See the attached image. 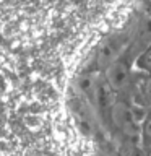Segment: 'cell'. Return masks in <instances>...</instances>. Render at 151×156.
Segmentation results:
<instances>
[{
    "instance_id": "cell-1",
    "label": "cell",
    "mask_w": 151,
    "mask_h": 156,
    "mask_svg": "<svg viewBox=\"0 0 151 156\" xmlns=\"http://www.w3.org/2000/svg\"><path fill=\"white\" fill-rule=\"evenodd\" d=\"M111 124L125 136L127 140L141 138V125L133 119L130 104L125 101H115L111 109Z\"/></svg>"
},
{
    "instance_id": "cell-2",
    "label": "cell",
    "mask_w": 151,
    "mask_h": 156,
    "mask_svg": "<svg viewBox=\"0 0 151 156\" xmlns=\"http://www.w3.org/2000/svg\"><path fill=\"white\" fill-rule=\"evenodd\" d=\"M132 39L125 36H114V37H107L104 42L99 46L96 55V63L97 68L102 72H106L114 62H117L122 57V54L130 49Z\"/></svg>"
},
{
    "instance_id": "cell-3",
    "label": "cell",
    "mask_w": 151,
    "mask_h": 156,
    "mask_svg": "<svg viewBox=\"0 0 151 156\" xmlns=\"http://www.w3.org/2000/svg\"><path fill=\"white\" fill-rule=\"evenodd\" d=\"M114 90L109 85V81L106 80V76H101L99 83H97L96 88V94H94V104H93V109L97 114L101 120H111V109L114 106Z\"/></svg>"
},
{
    "instance_id": "cell-4",
    "label": "cell",
    "mask_w": 151,
    "mask_h": 156,
    "mask_svg": "<svg viewBox=\"0 0 151 156\" xmlns=\"http://www.w3.org/2000/svg\"><path fill=\"white\" fill-rule=\"evenodd\" d=\"M106 80L109 81V85L112 86L114 91H122L128 86L130 78H132V70H130V63L125 58H119L117 62H114L112 65L104 72Z\"/></svg>"
},
{
    "instance_id": "cell-5",
    "label": "cell",
    "mask_w": 151,
    "mask_h": 156,
    "mask_svg": "<svg viewBox=\"0 0 151 156\" xmlns=\"http://www.w3.org/2000/svg\"><path fill=\"white\" fill-rule=\"evenodd\" d=\"M99 80H101V75L96 72H83L75 80V91H76L78 98L88 102L91 107L94 104V94H96V88H97Z\"/></svg>"
},
{
    "instance_id": "cell-6",
    "label": "cell",
    "mask_w": 151,
    "mask_h": 156,
    "mask_svg": "<svg viewBox=\"0 0 151 156\" xmlns=\"http://www.w3.org/2000/svg\"><path fill=\"white\" fill-rule=\"evenodd\" d=\"M151 47V15H143V18L138 21L135 29V36L132 39L130 49L128 51L133 55L138 57L143 51Z\"/></svg>"
},
{
    "instance_id": "cell-7",
    "label": "cell",
    "mask_w": 151,
    "mask_h": 156,
    "mask_svg": "<svg viewBox=\"0 0 151 156\" xmlns=\"http://www.w3.org/2000/svg\"><path fill=\"white\" fill-rule=\"evenodd\" d=\"M120 156H146V153L141 146L135 143V140H128V143L120 148Z\"/></svg>"
},
{
    "instance_id": "cell-8",
    "label": "cell",
    "mask_w": 151,
    "mask_h": 156,
    "mask_svg": "<svg viewBox=\"0 0 151 156\" xmlns=\"http://www.w3.org/2000/svg\"><path fill=\"white\" fill-rule=\"evenodd\" d=\"M136 67L143 72L151 73V47H148L136 57Z\"/></svg>"
},
{
    "instance_id": "cell-9",
    "label": "cell",
    "mask_w": 151,
    "mask_h": 156,
    "mask_svg": "<svg viewBox=\"0 0 151 156\" xmlns=\"http://www.w3.org/2000/svg\"><path fill=\"white\" fill-rule=\"evenodd\" d=\"M141 141H143L145 146L151 148V112L141 124Z\"/></svg>"
},
{
    "instance_id": "cell-10",
    "label": "cell",
    "mask_w": 151,
    "mask_h": 156,
    "mask_svg": "<svg viewBox=\"0 0 151 156\" xmlns=\"http://www.w3.org/2000/svg\"><path fill=\"white\" fill-rule=\"evenodd\" d=\"M143 99L146 104H151V73H149V76L145 80V85H143Z\"/></svg>"
},
{
    "instance_id": "cell-11",
    "label": "cell",
    "mask_w": 151,
    "mask_h": 156,
    "mask_svg": "<svg viewBox=\"0 0 151 156\" xmlns=\"http://www.w3.org/2000/svg\"><path fill=\"white\" fill-rule=\"evenodd\" d=\"M148 156H151V148H149V151H148Z\"/></svg>"
}]
</instances>
